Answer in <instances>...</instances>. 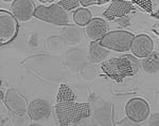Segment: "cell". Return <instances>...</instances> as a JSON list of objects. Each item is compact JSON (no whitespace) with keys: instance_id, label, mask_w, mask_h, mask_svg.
Segmentation results:
<instances>
[{"instance_id":"cell-1","label":"cell","mask_w":159,"mask_h":126,"mask_svg":"<svg viewBox=\"0 0 159 126\" xmlns=\"http://www.w3.org/2000/svg\"><path fill=\"white\" fill-rule=\"evenodd\" d=\"M54 114L60 126L76 124L90 115L88 103L75 102V94L66 84H61L56 96Z\"/></svg>"},{"instance_id":"cell-2","label":"cell","mask_w":159,"mask_h":126,"mask_svg":"<svg viewBox=\"0 0 159 126\" xmlns=\"http://www.w3.org/2000/svg\"><path fill=\"white\" fill-rule=\"evenodd\" d=\"M101 67L108 78L122 83L125 78L134 76L137 73L139 63L134 55H123L103 61Z\"/></svg>"},{"instance_id":"cell-3","label":"cell","mask_w":159,"mask_h":126,"mask_svg":"<svg viewBox=\"0 0 159 126\" xmlns=\"http://www.w3.org/2000/svg\"><path fill=\"white\" fill-rule=\"evenodd\" d=\"M134 38V34L129 31L116 30L107 33L100 40V43L108 50H114L117 52H126L130 50Z\"/></svg>"},{"instance_id":"cell-4","label":"cell","mask_w":159,"mask_h":126,"mask_svg":"<svg viewBox=\"0 0 159 126\" xmlns=\"http://www.w3.org/2000/svg\"><path fill=\"white\" fill-rule=\"evenodd\" d=\"M34 17L43 21L56 25H68L69 15L66 10H64L57 3H53L51 6H42L36 7L34 13Z\"/></svg>"},{"instance_id":"cell-5","label":"cell","mask_w":159,"mask_h":126,"mask_svg":"<svg viewBox=\"0 0 159 126\" xmlns=\"http://www.w3.org/2000/svg\"><path fill=\"white\" fill-rule=\"evenodd\" d=\"M19 25L14 15L10 12L0 11V43L7 45L11 43L18 34Z\"/></svg>"},{"instance_id":"cell-6","label":"cell","mask_w":159,"mask_h":126,"mask_svg":"<svg viewBox=\"0 0 159 126\" xmlns=\"http://www.w3.org/2000/svg\"><path fill=\"white\" fill-rule=\"evenodd\" d=\"M125 112L127 118L133 122H142L147 120L150 115V106L145 100L136 97L126 103Z\"/></svg>"},{"instance_id":"cell-7","label":"cell","mask_w":159,"mask_h":126,"mask_svg":"<svg viewBox=\"0 0 159 126\" xmlns=\"http://www.w3.org/2000/svg\"><path fill=\"white\" fill-rule=\"evenodd\" d=\"M154 43L150 36L145 34H140L135 36L134 40L132 43L130 51L133 52V55L139 58H145L147 56L153 53Z\"/></svg>"},{"instance_id":"cell-8","label":"cell","mask_w":159,"mask_h":126,"mask_svg":"<svg viewBox=\"0 0 159 126\" xmlns=\"http://www.w3.org/2000/svg\"><path fill=\"white\" fill-rule=\"evenodd\" d=\"M12 14L19 21H28L34 16L36 7L31 0H15L11 4Z\"/></svg>"},{"instance_id":"cell-9","label":"cell","mask_w":159,"mask_h":126,"mask_svg":"<svg viewBox=\"0 0 159 126\" xmlns=\"http://www.w3.org/2000/svg\"><path fill=\"white\" fill-rule=\"evenodd\" d=\"M134 10L132 1L129 0H116V1L110 2V6L107 7L106 11L103 13V16L108 20L119 19L124 17Z\"/></svg>"},{"instance_id":"cell-10","label":"cell","mask_w":159,"mask_h":126,"mask_svg":"<svg viewBox=\"0 0 159 126\" xmlns=\"http://www.w3.org/2000/svg\"><path fill=\"white\" fill-rule=\"evenodd\" d=\"M51 104L46 100L37 99L32 101L28 106V114L32 121H42L50 117L51 115Z\"/></svg>"},{"instance_id":"cell-11","label":"cell","mask_w":159,"mask_h":126,"mask_svg":"<svg viewBox=\"0 0 159 126\" xmlns=\"http://www.w3.org/2000/svg\"><path fill=\"white\" fill-rule=\"evenodd\" d=\"M85 33L93 42L101 40L108 33V25L101 18H92L85 25Z\"/></svg>"},{"instance_id":"cell-12","label":"cell","mask_w":159,"mask_h":126,"mask_svg":"<svg viewBox=\"0 0 159 126\" xmlns=\"http://www.w3.org/2000/svg\"><path fill=\"white\" fill-rule=\"evenodd\" d=\"M109 55V50L101 46L100 40L91 42L90 47H89V58L92 63H100L107 58Z\"/></svg>"},{"instance_id":"cell-13","label":"cell","mask_w":159,"mask_h":126,"mask_svg":"<svg viewBox=\"0 0 159 126\" xmlns=\"http://www.w3.org/2000/svg\"><path fill=\"white\" fill-rule=\"evenodd\" d=\"M7 104L15 112H24L27 106L25 97H22L17 91L10 90L7 96Z\"/></svg>"},{"instance_id":"cell-14","label":"cell","mask_w":159,"mask_h":126,"mask_svg":"<svg viewBox=\"0 0 159 126\" xmlns=\"http://www.w3.org/2000/svg\"><path fill=\"white\" fill-rule=\"evenodd\" d=\"M142 67L145 72L150 74L156 73L159 71V54L158 53H151L150 55L143 58Z\"/></svg>"},{"instance_id":"cell-15","label":"cell","mask_w":159,"mask_h":126,"mask_svg":"<svg viewBox=\"0 0 159 126\" xmlns=\"http://www.w3.org/2000/svg\"><path fill=\"white\" fill-rule=\"evenodd\" d=\"M73 21L75 25L80 27H85L89 21L92 19L91 18V12L88 9H84V7H80L73 13Z\"/></svg>"},{"instance_id":"cell-16","label":"cell","mask_w":159,"mask_h":126,"mask_svg":"<svg viewBox=\"0 0 159 126\" xmlns=\"http://www.w3.org/2000/svg\"><path fill=\"white\" fill-rule=\"evenodd\" d=\"M55 3L61 6L66 11H71L75 7H79V6L81 4L78 0H60V1H56Z\"/></svg>"},{"instance_id":"cell-17","label":"cell","mask_w":159,"mask_h":126,"mask_svg":"<svg viewBox=\"0 0 159 126\" xmlns=\"http://www.w3.org/2000/svg\"><path fill=\"white\" fill-rule=\"evenodd\" d=\"M133 4H137L140 9L144 10L148 13H152L153 10V2L151 0H133Z\"/></svg>"},{"instance_id":"cell-18","label":"cell","mask_w":159,"mask_h":126,"mask_svg":"<svg viewBox=\"0 0 159 126\" xmlns=\"http://www.w3.org/2000/svg\"><path fill=\"white\" fill-rule=\"evenodd\" d=\"M148 126H159V112H155L148 119Z\"/></svg>"},{"instance_id":"cell-19","label":"cell","mask_w":159,"mask_h":126,"mask_svg":"<svg viewBox=\"0 0 159 126\" xmlns=\"http://www.w3.org/2000/svg\"><path fill=\"white\" fill-rule=\"evenodd\" d=\"M117 22L120 27L125 28V27H129L130 25V19L129 16H124V17H121V18H119V19H117Z\"/></svg>"},{"instance_id":"cell-20","label":"cell","mask_w":159,"mask_h":126,"mask_svg":"<svg viewBox=\"0 0 159 126\" xmlns=\"http://www.w3.org/2000/svg\"><path fill=\"white\" fill-rule=\"evenodd\" d=\"M108 1H93V0H91V1H84V0H82V1H80V3L82 4L83 7H88V6H92V4H104V3H107Z\"/></svg>"},{"instance_id":"cell-21","label":"cell","mask_w":159,"mask_h":126,"mask_svg":"<svg viewBox=\"0 0 159 126\" xmlns=\"http://www.w3.org/2000/svg\"><path fill=\"white\" fill-rule=\"evenodd\" d=\"M154 16H155L156 18H159V9H158V11L157 12H156V13H154Z\"/></svg>"},{"instance_id":"cell-22","label":"cell","mask_w":159,"mask_h":126,"mask_svg":"<svg viewBox=\"0 0 159 126\" xmlns=\"http://www.w3.org/2000/svg\"><path fill=\"white\" fill-rule=\"evenodd\" d=\"M29 126H43V125L38 124V123H32V124H30Z\"/></svg>"}]
</instances>
